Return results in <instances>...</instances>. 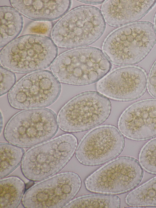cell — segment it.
<instances>
[{"instance_id":"e0dca14e","label":"cell","mask_w":156,"mask_h":208,"mask_svg":"<svg viewBox=\"0 0 156 208\" xmlns=\"http://www.w3.org/2000/svg\"><path fill=\"white\" fill-rule=\"evenodd\" d=\"M0 208H17L26 190L24 182L18 177L12 176L0 179Z\"/></svg>"},{"instance_id":"44dd1931","label":"cell","mask_w":156,"mask_h":208,"mask_svg":"<svg viewBox=\"0 0 156 208\" xmlns=\"http://www.w3.org/2000/svg\"><path fill=\"white\" fill-rule=\"evenodd\" d=\"M138 159L145 171L156 175V138L143 145L139 152Z\"/></svg>"},{"instance_id":"7c38bea8","label":"cell","mask_w":156,"mask_h":208,"mask_svg":"<svg viewBox=\"0 0 156 208\" xmlns=\"http://www.w3.org/2000/svg\"><path fill=\"white\" fill-rule=\"evenodd\" d=\"M145 71L135 65L116 68L97 83L98 91L112 99L122 102L133 101L141 97L147 86Z\"/></svg>"},{"instance_id":"277c9868","label":"cell","mask_w":156,"mask_h":208,"mask_svg":"<svg viewBox=\"0 0 156 208\" xmlns=\"http://www.w3.org/2000/svg\"><path fill=\"white\" fill-rule=\"evenodd\" d=\"M58 48L46 35L28 34L19 37L3 47L1 65L12 72L26 74L45 69L57 56Z\"/></svg>"},{"instance_id":"d4e9b609","label":"cell","mask_w":156,"mask_h":208,"mask_svg":"<svg viewBox=\"0 0 156 208\" xmlns=\"http://www.w3.org/2000/svg\"><path fill=\"white\" fill-rule=\"evenodd\" d=\"M81 2L90 4H100L103 3L104 0H78Z\"/></svg>"},{"instance_id":"5bb4252c","label":"cell","mask_w":156,"mask_h":208,"mask_svg":"<svg viewBox=\"0 0 156 208\" xmlns=\"http://www.w3.org/2000/svg\"><path fill=\"white\" fill-rule=\"evenodd\" d=\"M156 3L155 0H108L103 3L101 12L108 25L121 27L141 19Z\"/></svg>"},{"instance_id":"d6986e66","label":"cell","mask_w":156,"mask_h":208,"mask_svg":"<svg viewBox=\"0 0 156 208\" xmlns=\"http://www.w3.org/2000/svg\"><path fill=\"white\" fill-rule=\"evenodd\" d=\"M0 178L6 177L21 164L25 152L23 148L9 142L0 143Z\"/></svg>"},{"instance_id":"9c48e42d","label":"cell","mask_w":156,"mask_h":208,"mask_svg":"<svg viewBox=\"0 0 156 208\" xmlns=\"http://www.w3.org/2000/svg\"><path fill=\"white\" fill-rule=\"evenodd\" d=\"M61 90L60 82L48 70L33 72L21 78L9 92L10 106L18 109L44 108L54 103Z\"/></svg>"},{"instance_id":"8fae6325","label":"cell","mask_w":156,"mask_h":208,"mask_svg":"<svg viewBox=\"0 0 156 208\" xmlns=\"http://www.w3.org/2000/svg\"><path fill=\"white\" fill-rule=\"evenodd\" d=\"M124 138L115 126H98L87 132L79 142L75 152L81 164L94 166L116 158L125 147Z\"/></svg>"},{"instance_id":"484cf974","label":"cell","mask_w":156,"mask_h":208,"mask_svg":"<svg viewBox=\"0 0 156 208\" xmlns=\"http://www.w3.org/2000/svg\"><path fill=\"white\" fill-rule=\"evenodd\" d=\"M153 24L154 26L156 31V11L154 14L153 18Z\"/></svg>"},{"instance_id":"ba28073f","label":"cell","mask_w":156,"mask_h":208,"mask_svg":"<svg viewBox=\"0 0 156 208\" xmlns=\"http://www.w3.org/2000/svg\"><path fill=\"white\" fill-rule=\"evenodd\" d=\"M144 169L134 158L121 156L102 166L85 180L88 191L96 193L116 195L134 189L141 182Z\"/></svg>"},{"instance_id":"30bf717a","label":"cell","mask_w":156,"mask_h":208,"mask_svg":"<svg viewBox=\"0 0 156 208\" xmlns=\"http://www.w3.org/2000/svg\"><path fill=\"white\" fill-rule=\"evenodd\" d=\"M26 189L22 201L26 208H61L73 199L81 186L79 175L73 172L57 174Z\"/></svg>"},{"instance_id":"ac0fdd59","label":"cell","mask_w":156,"mask_h":208,"mask_svg":"<svg viewBox=\"0 0 156 208\" xmlns=\"http://www.w3.org/2000/svg\"><path fill=\"white\" fill-rule=\"evenodd\" d=\"M120 205V199L115 195L90 194L75 198L63 208H119Z\"/></svg>"},{"instance_id":"603a6c76","label":"cell","mask_w":156,"mask_h":208,"mask_svg":"<svg viewBox=\"0 0 156 208\" xmlns=\"http://www.w3.org/2000/svg\"><path fill=\"white\" fill-rule=\"evenodd\" d=\"M147 88L150 94L156 99V59L150 70L148 78Z\"/></svg>"},{"instance_id":"4fadbf2b","label":"cell","mask_w":156,"mask_h":208,"mask_svg":"<svg viewBox=\"0 0 156 208\" xmlns=\"http://www.w3.org/2000/svg\"><path fill=\"white\" fill-rule=\"evenodd\" d=\"M118 129L126 138L147 140L156 137V99H148L132 104L121 114Z\"/></svg>"},{"instance_id":"2e32d148","label":"cell","mask_w":156,"mask_h":208,"mask_svg":"<svg viewBox=\"0 0 156 208\" xmlns=\"http://www.w3.org/2000/svg\"><path fill=\"white\" fill-rule=\"evenodd\" d=\"M0 47L3 48L19 35L23 26L20 13L14 8L8 6L0 7Z\"/></svg>"},{"instance_id":"6da1fadb","label":"cell","mask_w":156,"mask_h":208,"mask_svg":"<svg viewBox=\"0 0 156 208\" xmlns=\"http://www.w3.org/2000/svg\"><path fill=\"white\" fill-rule=\"evenodd\" d=\"M156 43V31L150 22H135L115 29L105 39L102 51L117 66L136 64L144 59Z\"/></svg>"},{"instance_id":"9a60e30c","label":"cell","mask_w":156,"mask_h":208,"mask_svg":"<svg viewBox=\"0 0 156 208\" xmlns=\"http://www.w3.org/2000/svg\"><path fill=\"white\" fill-rule=\"evenodd\" d=\"M11 5L23 16L32 20L47 22L62 17L71 5L69 0H11Z\"/></svg>"},{"instance_id":"52a82bcc","label":"cell","mask_w":156,"mask_h":208,"mask_svg":"<svg viewBox=\"0 0 156 208\" xmlns=\"http://www.w3.org/2000/svg\"><path fill=\"white\" fill-rule=\"evenodd\" d=\"M111 111L108 98L98 91L83 92L70 99L60 110L58 126L66 132L87 131L104 122Z\"/></svg>"},{"instance_id":"3957f363","label":"cell","mask_w":156,"mask_h":208,"mask_svg":"<svg viewBox=\"0 0 156 208\" xmlns=\"http://www.w3.org/2000/svg\"><path fill=\"white\" fill-rule=\"evenodd\" d=\"M105 27V21L98 8L82 5L71 10L58 20L53 27L51 36L60 48L84 47L98 40Z\"/></svg>"},{"instance_id":"7402d4cb","label":"cell","mask_w":156,"mask_h":208,"mask_svg":"<svg viewBox=\"0 0 156 208\" xmlns=\"http://www.w3.org/2000/svg\"><path fill=\"white\" fill-rule=\"evenodd\" d=\"M0 70V95L1 96L9 91L13 87L16 81V78L13 72L1 66Z\"/></svg>"},{"instance_id":"5b68a950","label":"cell","mask_w":156,"mask_h":208,"mask_svg":"<svg viewBox=\"0 0 156 208\" xmlns=\"http://www.w3.org/2000/svg\"><path fill=\"white\" fill-rule=\"evenodd\" d=\"M77 142L74 135L66 133L30 148L20 164L23 174L38 182L58 174L73 156Z\"/></svg>"},{"instance_id":"7a4b0ae2","label":"cell","mask_w":156,"mask_h":208,"mask_svg":"<svg viewBox=\"0 0 156 208\" xmlns=\"http://www.w3.org/2000/svg\"><path fill=\"white\" fill-rule=\"evenodd\" d=\"M111 67V63L100 49L84 46L60 54L50 68L59 82L83 86L98 81L109 72Z\"/></svg>"},{"instance_id":"ffe728a7","label":"cell","mask_w":156,"mask_h":208,"mask_svg":"<svg viewBox=\"0 0 156 208\" xmlns=\"http://www.w3.org/2000/svg\"><path fill=\"white\" fill-rule=\"evenodd\" d=\"M125 202L133 207H156V176L129 193Z\"/></svg>"},{"instance_id":"8992f818","label":"cell","mask_w":156,"mask_h":208,"mask_svg":"<svg viewBox=\"0 0 156 208\" xmlns=\"http://www.w3.org/2000/svg\"><path fill=\"white\" fill-rule=\"evenodd\" d=\"M57 117L46 108L24 109L8 120L3 135L5 140L22 147L31 148L51 139L58 129Z\"/></svg>"},{"instance_id":"cb8c5ba5","label":"cell","mask_w":156,"mask_h":208,"mask_svg":"<svg viewBox=\"0 0 156 208\" xmlns=\"http://www.w3.org/2000/svg\"><path fill=\"white\" fill-rule=\"evenodd\" d=\"M51 28V23L46 22H35L29 26V30L31 32L42 34L48 33Z\"/></svg>"}]
</instances>
